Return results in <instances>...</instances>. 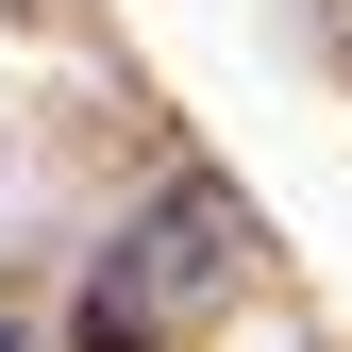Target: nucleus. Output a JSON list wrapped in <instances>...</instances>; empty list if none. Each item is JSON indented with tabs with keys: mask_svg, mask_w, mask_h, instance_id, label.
I'll return each instance as SVG.
<instances>
[{
	"mask_svg": "<svg viewBox=\"0 0 352 352\" xmlns=\"http://www.w3.org/2000/svg\"><path fill=\"white\" fill-rule=\"evenodd\" d=\"M235 269H252V201L235 185H151L135 218H118V252L84 269V352H185L218 302H235Z\"/></svg>",
	"mask_w": 352,
	"mask_h": 352,
	"instance_id": "f257e3e1",
	"label": "nucleus"
},
{
	"mask_svg": "<svg viewBox=\"0 0 352 352\" xmlns=\"http://www.w3.org/2000/svg\"><path fill=\"white\" fill-rule=\"evenodd\" d=\"M0 352H34V336H17V302H0Z\"/></svg>",
	"mask_w": 352,
	"mask_h": 352,
	"instance_id": "f03ea898",
	"label": "nucleus"
}]
</instances>
